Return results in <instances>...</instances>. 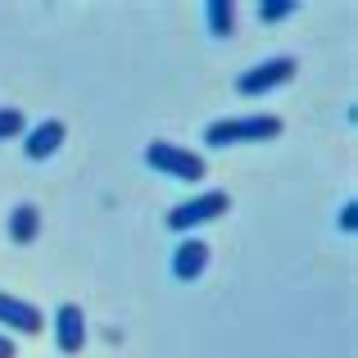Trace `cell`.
Instances as JSON below:
<instances>
[{
    "mask_svg": "<svg viewBox=\"0 0 358 358\" xmlns=\"http://www.w3.org/2000/svg\"><path fill=\"white\" fill-rule=\"evenodd\" d=\"M281 136V118L277 114H245V118H218L204 127V145L209 150H227V145H250V141H272Z\"/></svg>",
    "mask_w": 358,
    "mask_h": 358,
    "instance_id": "6da1fadb",
    "label": "cell"
},
{
    "mask_svg": "<svg viewBox=\"0 0 358 358\" xmlns=\"http://www.w3.org/2000/svg\"><path fill=\"white\" fill-rule=\"evenodd\" d=\"M145 164L155 168V173L173 177V182H204L209 177V164H204V155H195V150H182L173 145V141H150L145 145Z\"/></svg>",
    "mask_w": 358,
    "mask_h": 358,
    "instance_id": "7a4b0ae2",
    "label": "cell"
},
{
    "mask_svg": "<svg viewBox=\"0 0 358 358\" xmlns=\"http://www.w3.org/2000/svg\"><path fill=\"white\" fill-rule=\"evenodd\" d=\"M231 209V195L227 191H204V195H191V200H182L177 209H168V231H177V236H195V227H204V222H218L222 213Z\"/></svg>",
    "mask_w": 358,
    "mask_h": 358,
    "instance_id": "3957f363",
    "label": "cell"
},
{
    "mask_svg": "<svg viewBox=\"0 0 358 358\" xmlns=\"http://www.w3.org/2000/svg\"><path fill=\"white\" fill-rule=\"evenodd\" d=\"M295 73H299L295 55H277V59L250 64L236 78V91L241 96H263V91H277V87H286V82H295Z\"/></svg>",
    "mask_w": 358,
    "mask_h": 358,
    "instance_id": "277c9868",
    "label": "cell"
},
{
    "mask_svg": "<svg viewBox=\"0 0 358 358\" xmlns=\"http://www.w3.org/2000/svg\"><path fill=\"white\" fill-rule=\"evenodd\" d=\"M0 327H5V336H41L45 313L32 299H18V295H5V290H0Z\"/></svg>",
    "mask_w": 358,
    "mask_h": 358,
    "instance_id": "5b68a950",
    "label": "cell"
},
{
    "mask_svg": "<svg viewBox=\"0 0 358 358\" xmlns=\"http://www.w3.org/2000/svg\"><path fill=\"white\" fill-rule=\"evenodd\" d=\"M64 136H69V127H64L59 118H41L36 127L23 131V155L32 159V164H45V159H55L64 150Z\"/></svg>",
    "mask_w": 358,
    "mask_h": 358,
    "instance_id": "8992f818",
    "label": "cell"
},
{
    "mask_svg": "<svg viewBox=\"0 0 358 358\" xmlns=\"http://www.w3.org/2000/svg\"><path fill=\"white\" fill-rule=\"evenodd\" d=\"M50 322H55V350L64 358L82 354V345H87V313H82L78 304H59Z\"/></svg>",
    "mask_w": 358,
    "mask_h": 358,
    "instance_id": "52a82bcc",
    "label": "cell"
},
{
    "mask_svg": "<svg viewBox=\"0 0 358 358\" xmlns=\"http://www.w3.org/2000/svg\"><path fill=\"white\" fill-rule=\"evenodd\" d=\"M173 277L177 281H200L204 277V268H209V241H200V236H182L177 241V250H173Z\"/></svg>",
    "mask_w": 358,
    "mask_h": 358,
    "instance_id": "ba28073f",
    "label": "cell"
},
{
    "mask_svg": "<svg viewBox=\"0 0 358 358\" xmlns=\"http://www.w3.org/2000/svg\"><path fill=\"white\" fill-rule=\"evenodd\" d=\"M36 236H41V209H36V204L9 209V241L14 245H32Z\"/></svg>",
    "mask_w": 358,
    "mask_h": 358,
    "instance_id": "9c48e42d",
    "label": "cell"
},
{
    "mask_svg": "<svg viewBox=\"0 0 358 358\" xmlns=\"http://www.w3.org/2000/svg\"><path fill=\"white\" fill-rule=\"evenodd\" d=\"M204 23H209V32L218 36H231L236 32V5H231V0H209V5H204Z\"/></svg>",
    "mask_w": 358,
    "mask_h": 358,
    "instance_id": "30bf717a",
    "label": "cell"
},
{
    "mask_svg": "<svg viewBox=\"0 0 358 358\" xmlns=\"http://www.w3.org/2000/svg\"><path fill=\"white\" fill-rule=\"evenodd\" d=\"M23 131H27V118H23V109L5 105V109H0V141H23Z\"/></svg>",
    "mask_w": 358,
    "mask_h": 358,
    "instance_id": "8fae6325",
    "label": "cell"
},
{
    "mask_svg": "<svg viewBox=\"0 0 358 358\" xmlns=\"http://www.w3.org/2000/svg\"><path fill=\"white\" fill-rule=\"evenodd\" d=\"M295 0H263L254 14H259V23H286V18H295Z\"/></svg>",
    "mask_w": 358,
    "mask_h": 358,
    "instance_id": "7c38bea8",
    "label": "cell"
},
{
    "mask_svg": "<svg viewBox=\"0 0 358 358\" xmlns=\"http://www.w3.org/2000/svg\"><path fill=\"white\" fill-rule=\"evenodd\" d=\"M336 222H341V231H345V236H354V227H358V204L350 200V204L341 209V218H336Z\"/></svg>",
    "mask_w": 358,
    "mask_h": 358,
    "instance_id": "4fadbf2b",
    "label": "cell"
},
{
    "mask_svg": "<svg viewBox=\"0 0 358 358\" xmlns=\"http://www.w3.org/2000/svg\"><path fill=\"white\" fill-rule=\"evenodd\" d=\"M0 358H18V345H14V336H5V331H0Z\"/></svg>",
    "mask_w": 358,
    "mask_h": 358,
    "instance_id": "5bb4252c",
    "label": "cell"
}]
</instances>
